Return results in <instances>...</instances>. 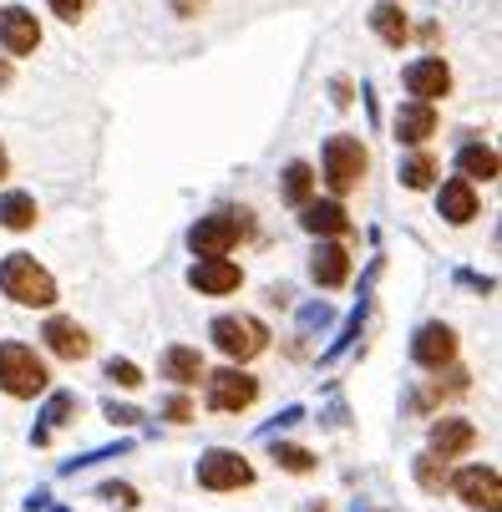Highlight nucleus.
Returning a JSON list of instances; mask_svg holds the SVG:
<instances>
[{"label":"nucleus","mask_w":502,"mask_h":512,"mask_svg":"<svg viewBox=\"0 0 502 512\" xmlns=\"http://www.w3.org/2000/svg\"><path fill=\"white\" fill-rule=\"evenodd\" d=\"M0 289L6 300H16L21 310H51L56 305V279L46 264H36V254H6L0 259Z\"/></svg>","instance_id":"1"},{"label":"nucleus","mask_w":502,"mask_h":512,"mask_svg":"<svg viewBox=\"0 0 502 512\" xmlns=\"http://www.w3.org/2000/svg\"><path fill=\"white\" fill-rule=\"evenodd\" d=\"M46 386H51L46 360L21 340H0V391L16 396V401H36Z\"/></svg>","instance_id":"2"},{"label":"nucleus","mask_w":502,"mask_h":512,"mask_svg":"<svg viewBox=\"0 0 502 512\" xmlns=\"http://www.w3.org/2000/svg\"><path fill=\"white\" fill-rule=\"evenodd\" d=\"M249 234H254V213L249 208H239V213H208V218H198V224L188 229V249L198 259H229L234 244L249 239Z\"/></svg>","instance_id":"3"},{"label":"nucleus","mask_w":502,"mask_h":512,"mask_svg":"<svg viewBox=\"0 0 502 512\" xmlns=\"http://www.w3.org/2000/svg\"><path fill=\"white\" fill-rule=\"evenodd\" d=\"M366 168H371V153L361 148V137H345V132H340V137L325 142V188H330L335 198H345V193L361 188Z\"/></svg>","instance_id":"4"},{"label":"nucleus","mask_w":502,"mask_h":512,"mask_svg":"<svg viewBox=\"0 0 502 512\" xmlns=\"http://www.w3.org/2000/svg\"><path fill=\"white\" fill-rule=\"evenodd\" d=\"M208 340L219 345L234 365H244V360H254L264 345H269V330L254 320V315H219L208 325Z\"/></svg>","instance_id":"5"},{"label":"nucleus","mask_w":502,"mask_h":512,"mask_svg":"<svg viewBox=\"0 0 502 512\" xmlns=\"http://www.w3.org/2000/svg\"><path fill=\"white\" fill-rule=\"evenodd\" d=\"M198 487L203 492H239V487H254V467L244 452L234 447H213L198 457Z\"/></svg>","instance_id":"6"},{"label":"nucleus","mask_w":502,"mask_h":512,"mask_svg":"<svg viewBox=\"0 0 502 512\" xmlns=\"http://www.w3.org/2000/svg\"><path fill=\"white\" fill-rule=\"evenodd\" d=\"M203 391H208V411H224V416L249 411L259 401V381L244 371V365H224V371H213L203 381Z\"/></svg>","instance_id":"7"},{"label":"nucleus","mask_w":502,"mask_h":512,"mask_svg":"<svg viewBox=\"0 0 502 512\" xmlns=\"http://www.w3.org/2000/svg\"><path fill=\"white\" fill-rule=\"evenodd\" d=\"M447 487H452L472 512H502V477H497L492 462H472V467H462Z\"/></svg>","instance_id":"8"},{"label":"nucleus","mask_w":502,"mask_h":512,"mask_svg":"<svg viewBox=\"0 0 502 512\" xmlns=\"http://www.w3.org/2000/svg\"><path fill=\"white\" fill-rule=\"evenodd\" d=\"M401 82H406L411 102H432V107H437V97L452 92V71H447L442 56H421V61H411V66L401 71Z\"/></svg>","instance_id":"9"},{"label":"nucleus","mask_w":502,"mask_h":512,"mask_svg":"<svg viewBox=\"0 0 502 512\" xmlns=\"http://www.w3.org/2000/svg\"><path fill=\"white\" fill-rule=\"evenodd\" d=\"M411 360L421 365V371H442V365L457 360V330L432 320V325H421L416 340H411Z\"/></svg>","instance_id":"10"},{"label":"nucleus","mask_w":502,"mask_h":512,"mask_svg":"<svg viewBox=\"0 0 502 512\" xmlns=\"http://www.w3.org/2000/svg\"><path fill=\"white\" fill-rule=\"evenodd\" d=\"M41 340H46V350H51L56 360H87V355H92V335H87L77 320H66V315H51V320L41 325Z\"/></svg>","instance_id":"11"},{"label":"nucleus","mask_w":502,"mask_h":512,"mask_svg":"<svg viewBox=\"0 0 502 512\" xmlns=\"http://www.w3.org/2000/svg\"><path fill=\"white\" fill-rule=\"evenodd\" d=\"M391 127H396V142H406V148H426V142L437 137V107L432 102H401Z\"/></svg>","instance_id":"12"},{"label":"nucleus","mask_w":502,"mask_h":512,"mask_svg":"<svg viewBox=\"0 0 502 512\" xmlns=\"http://www.w3.org/2000/svg\"><path fill=\"white\" fill-rule=\"evenodd\" d=\"M426 442H432V452L437 457H462V452H472L477 447V426L467 421V416H437L432 421V431H426Z\"/></svg>","instance_id":"13"},{"label":"nucleus","mask_w":502,"mask_h":512,"mask_svg":"<svg viewBox=\"0 0 502 512\" xmlns=\"http://www.w3.org/2000/svg\"><path fill=\"white\" fill-rule=\"evenodd\" d=\"M300 229L305 234H315V239H345L350 234V213L340 208V198H310L305 208H300Z\"/></svg>","instance_id":"14"},{"label":"nucleus","mask_w":502,"mask_h":512,"mask_svg":"<svg viewBox=\"0 0 502 512\" xmlns=\"http://www.w3.org/2000/svg\"><path fill=\"white\" fill-rule=\"evenodd\" d=\"M188 284L198 289V295H234V289L244 284V269L234 259H198L188 269Z\"/></svg>","instance_id":"15"},{"label":"nucleus","mask_w":502,"mask_h":512,"mask_svg":"<svg viewBox=\"0 0 502 512\" xmlns=\"http://www.w3.org/2000/svg\"><path fill=\"white\" fill-rule=\"evenodd\" d=\"M0 46H6L11 56H31L41 46V26L26 6H6L0 11Z\"/></svg>","instance_id":"16"},{"label":"nucleus","mask_w":502,"mask_h":512,"mask_svg":"<svg viewBox=\"0 0 502 512\" xmlns=\"http://www.w3.org/2000/svg\"><path fill=\"white\" fill-rule=\"evenodd\" d=\"M310 279H315L320 289H340V284L350 279V249L335 244V239H320L315 254H310Z\"/></svg>","instance_id":"17"},{"label":"nucleus","mask_w":502,"mask_h":512,"mask_svg":"<svg viewBox=\"0 0 502 512\" xmlns=\"http://www.w3.org/2000/svg\"><path fill=\"white\" fill-rule=\"evenodd\" d=\"M437 208H442V218L447 224H472L477 218V183H467V178H447L442 183V193H437Z\"/></svg>","instance_id":"18"},{"label":"nucleus","mask_w":502,"mask_h":512,"mask_svg":"<svg viewBox=\"0 0 502 512\" xmlns=\"http://www.w3.org/2000/svg\"><path fill=\"white\" fill-rule=\"evenodd\" d=\"M163 381H173L178 391L198 386V381H203V355H198L193 345H168V350H163Z\"/></svg>","instance_id":"19"},{"label":"nucleus","mask_w":502,"mask_h":512,"mask_svg":"<svg viewBox=\"0 0 502 512\" xmlns=\"http://www.w3.org/2000/svg\"><path fill=\"white\" fill-rule=\"evenodd\" d=\"M36 218H41V208H36V198H31V193H21V188L0 193V229L26 234V229H36Z\"/></svg>","instance_id":"20"},{"label":"nucleus","mask_w":502,"mask_h":512,"mask_svg":"<svg viewBox=\"0 0 502 512\" xmlns=\"http://www.w3.org/2000/svg\"><path fill=\"white\" fill-rule=\"evenodd\" d=\"M457 178L467 183H492L497 178V153L487 148V142H462V153H457Z\"/></svg>","instance_id":"21"},{"label":"nucleus","mask_w":502,"mask_h":512,"mask_svg":"<svg viewBox=\"0 0 502 512\" xmlns=\"http://www.w3.org/2000/svg\"><path fill=\"white\" fill-rule=\"evenodd\" d=\"M371 31L386 41V46H406V36H411V21H406V11L396 6V0H381V6L371 11Z\"/></svg>","instance_id":"22"},{"label":"nucleus","mask_w":502,"mask_h":512,"mask_svg":"<svg viewBox=\"0 0 502 512\" xmlns=\"http://www.w3.org/2000/svg\"><path fill=\"white\" fill-rule=\"evenodd\" d=\"M437 173H442V163L426 153V148H416L411 158H401V173H396V178H401L411 193H421V188H432V183H437Z\"/></svg>","instance_id":"23"},{"label":"nucleus","mask_w":502,"mask_h":512,"mask_svg":"<svg viewBox=\"0 0 502 512\" xmlns=\"http://www.w3.org/2000/svg\"><path fill=\"white\" fill-rule=\"evenodd\" d=\"M279 198L290 208H305L315 198V168L310 163H290V168H284V183H279Z\"/></svg>","instance_id":"24"},{"label":"nucleus","mask_w":502,"mask_h":512,"mask_svg":"<svg viewBox=\"0 0 502 512\" xmlns=\"http://www.w3.org/2000/svg\"><path fill=\"white\" fill-rule=\"evenodd\" d=\"M411 477L421 482V492H447L452 467H447V457H437V452H421V457L411 462Z\"/></svg>","instance_id":"25"},{"label":"nucleus","mask_w":502,"mask_h":512,"mask_svg":"<svg viewBox=\"0 0 502 512\" xmlns=\"http://www.w3.org/2000/svg\"><path fill=\"white\" fill-rule=\"evenodd\" d=\"M269 452H274V462H279L284 472H295V477L315 472V452H305V447H295V442H269Z\"/></svg>","instance_id":"26"},{"label":"nucleus","mask_w":502,"mask_h":512,"mask_svg":"<svg viewBox=\"0 0 502 512\" xmlns=\"http://www.w3.org/2000/svg\"><path fill=\"white\" fill-rule=\"evenodd\" d=\"M71 416H82V401L71 396V391H51V401L41 406V421H46V431H51V426H66Z\"/></svg>","instance_id":"27"},{"label":"nucleus","mask_w":502,"mask_h":512,"mask_svg":"<svg viewBox=\"0 0 502 512\" xmlns=\"http://www.w3.org/2000/svg\"><path fill=\"white\" fill-rule=\"evenodd\" d=\"M97 497H102L107 507H117V512H137V507H142V497H137V487H132V482H102V487H97Z\"/></svg>","instance_id":"28"},{"label":"nucleus","mask_w":502,"mask_h":512,"mask_svg":"<svg viewBox=\"0 0 502 512\" xmlns=\"http://www.w3.org/2000/svg\"><path fill=\"white\" fill-rule=\"evenodd\" d=\"M102 376H107L112 386H122V391H137V386H142V371H137L132 360H117V355L102 365Z\"/></svg>","instance_id":"29"},{"label":"nucleus","mask_w":502,"mask_h":512,"mask_svg":"<svg viewBox=\"0 0 502 512\" xmlns=\"http://www.w3.org/2000/svg\"><path fill=\"white\" fill-rule=\"evenodd\" d=\"M46 6H51L61 21H71V26H77V21L87 16V6H92V0H46Z\"/></svg>","instance_id":"30"},{"label":"nucleus","mask_w":502,"mask_h":512,"mask_svg":"<svg viewBox=\"0 0 502 512\" xmlns=\"http://www.w3.org/2000/svg\"><path fill=\"white\" fill-rule=\"evenodd\" d=\"M163 416H168V421H193V401H188V396H168V401H163Z\"/></svg>","instance_id":"31"},{"label":"nucleus","mask_w":502,"mask_h":512,"mask_svg":"<svg viewBox=\"0 0 502 512\" xmlns=\"http://www.w3.org/2000/svg\"><path fill=\"white\" fill-rule=\"evenodd\" d=\"M107 421H112V426H137L142 411H137V406H117V401H107Z\"/></svg>","instance_id":"32"},{"label":"nucleus","mask_w":502,"mask_h":512,"mask_svg":"<svg viewBox=\"0 0 502 512\" xmlns=\"http://www.w3.org/2000/svg\"><path fill=\"white\" fill-rule=\"evenodd\" d=\"M300 320H305V325H330V305H310Z\"/></svg>","instance_id":"33"},{"label":"nucleus","mask_w":502,"mask_h":512,"mask_svg":"<svg viewBox=\"0 0 502 512\" xmlns=\"http://www.w3.org/2000/svg\"><path fill=\"white\" fill-rule=\"evenodd\" d=\"M330 92H335V107H350V82H335Z\"/></svg>","instance_id":"34"},{"label":"nucleus","mask_w":502,"mask_h":512,"mask_svg":"<svg viewBox=\"0 0 502 512\" xmlns=\"http://www.w3.org/2000/svg\"><path fill=\"white\" fill-rule=\"evenodd\" d=\"M11 178V153H6V142H0V183Z\"/></svg>","instance_id":"35"},{"label":"nucleus","mask_w":502,"mask_h":512,"mask_svg":"<svg viewBox=\"0 0 502 512\" xmlns=\"http://www.w3.org/2000/svg\"><path fill=\"white\" fill-rule=\"evenodd\" d=\"M0 87H11V61H0Z\"/></svg>","instance_id":"36"},{"label":"nucleus","mask_w":502,"mask_h":512,"mask_svg":"<svg viewBox=\"0 0 502 512\" xmlns=\"http://www.w3.org/2000/svg\"><path fill=\"white\" fill-rule=\"evenodd\" d=\"M51 512H66V507H51Z\"/></svg>","instance_id":"37"}]
</instances>
